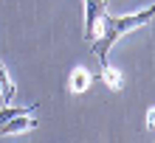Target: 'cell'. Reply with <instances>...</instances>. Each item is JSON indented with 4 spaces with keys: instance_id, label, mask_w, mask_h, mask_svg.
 <instances>
[{
    "instance_id": "6da1fadb",
    "label": "cell",
    "mask_w": 155,
    "mask_h": 143,
    "mask_svg": "<svg viewBox=\"0 0 155 143\" xmlns=\"http://www.w3.org/2000/svg\"><path fill=\"white\" fill-rule=\"evenodd\" d=\"M152 14H155L152 6L144 8V11L127 14V17H110V14H104L102 31H99V37L93 39V56H96L99 62H107V53H110V48L124 37V34H130V31H135V28H141L144 23H150Z\"/></svg>"
},
{
    "instance_id": "7a4b0ae2",
    "label": "cell",
    "mask_w": 155,
    "mask_h": 143,
    "mask_svg": "<svg viewBox=\"0 0 155 143\" xmlns=\"http://www.w3.org/2000/svg\"><path fill=\"white\" fill-rule=\"evenodd\" d=\"M107 14L104 0H85V39L93 42L102 31V20Z\"/></svg>"
},
{
    "instance_id": "3957f363",
    "label": "cell",
    "mask_w": 155,
    "mask_h": 143,
    "mask_svg": "<svg viewBox=\"0 0 155 143\" xmlns=\"http://www.w3.org/2000/svg\"><path fill=\"white\" fill-rule=\"evenodd\" d=\"M34 118H28V115H14V118H8L0 123V135H17V132H28L34 129Z\"/></svg>"
},
{
    "instance_id": "277c9868",
    "label": "cell",
    "mask_w": 155,
    "mask_h": 143,
    "mask_svg": "<svg viewBox=\"0 0 155 143\" xmlns=\"http://www.w3.org/2000/svg\"><path fill=\"white\" fill-rule=\"evenodd\" d=\"M102 79H104V84L110 87V90H121V87H124V79H121V73H118L116 67H110L107 62H102Z\"/></svg>"
},
{
    "instance_id": "5b68a950",
    "label": "cell",
    "mask_w": 155,
    "mask_h": 143,
    "mask_svg": "<svg viewBox=\"0 0 155 143\" xmlns=\"http://www.w3.org/2000/svg\"><path fill=\"white\" fill-rule=\"evenodd\" d=\"M0 95H3V104L14 101V84H12V79H8V70L3 67V62H0Z\"/></svg>"
},
{
    "instance_id": "8992f818",
    "label": "cell",
    "mask_w": 155,
    "mask_h": 143,
    "mask_svg": "<svg viewBox=\"0 0 155 143\" xmlns=\"http://www.w3.org/2000/svg\"><path fill=\"white\" fill-rule=\"evenodd\" d=\"M31 112H37V107H12V104H6L3 110H0V123L14 118V115H31Z\"/></svg>"
},
{
    "instance_id": "52a82bcc",
    "label": "cell",
    "mask_w": 155,
    "mask_h": 143,
    "mask_svg": "<svg viewBox=\"0 0 155 143\" xmlns=\"http://www.w3.org/2000/svg\"><path fill=\"white\" fill-rule=\"evenodd\" d=\"M87 84H90L87 70H74V76H71V93H82Z\"/></svg>"
}]
</instances>
